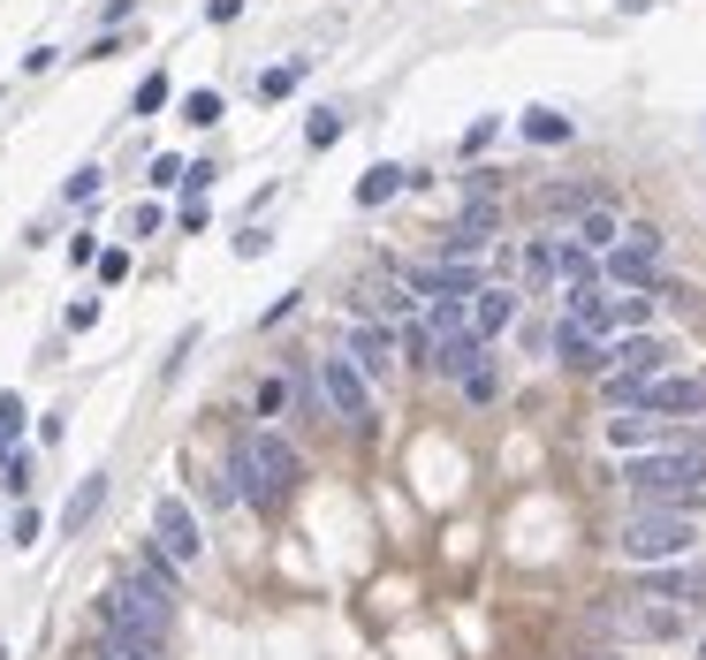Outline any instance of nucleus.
Segmentation results:
<instances>
[{"mask_svg": "<svg viewBox=\"0 0 706 660\" xmlns=\"http://www.w3.org/2000/svg\"><path fill=\"white\" fill-rule=\"evenodd\" d=\"M297 479H304V464H297V448L282 441V433H243L236 448H228V479H220V501H251V508H282V501L297 494Z\"/></svg>", "mask_w": 706, "mask_h": 660, "instance_id": "1", "label": "nucleus"}, {"mask_svg": "<svg viewBox=\"0 0 706 660\" xmlns=\"http://www.w3.org/2000/svg\"><path fill=\"white\" fill-rule=\"evenodd\" d=\"M623 487L638 494V508H699L706 501V441L684 433L677 448H654V456H623Z\"/></svg>", "mask_w": 706, "mask_h": 660, "instance_id": "2", "label": "nucleus"}, {"mask_svg": "<svg viewBox=\"0 0 706 660\" xmlns=\"http://www.w3.org/2000/svg\"><path fill=\"white\" fill-rule=\"evenodd\" d=\"M692 547H699V531H692V516H684V508H631V516H623V531H615V554H623L631 569L692 562Z\"/></svg>", "mask_w": 706, "mask_h": 660, "instance_id": "3", "label": "nucleus"}, {"mask_svg": "<svg viewBox=\"0 0 706 660\" xmlns=\"http://www.w3.org/2000/svg\"><path fill=\"white\" fill-rule=\"evenodd\" d=\"M608 646H669V638H684V608H669V600H646V592H615V600H593V615H585Z\"/></svg>", "mask_w": 706, "mask_h": 660, "instance_id": "4", "label": "nucleus"}, {"mask_svg": "<svg viewBox=\"0 0 706 660\" xmlns=\"http://www.w3.org/2000/svg\"><path fill=\"white\" fill-rule=\"evenodd\" d=\"M99 631H107V638H122V646L168 653V638H176V608H160L153 592H137L130 577H115V585L99 592Z\"/></svg>", "mask_w": 706, "mask_h": 660, "instance_id": "5", "label": "nucleus"}, {"mask_svg": "<svg viewBox=\"0 0 706 660\" xmlns=\"http://www.w3.org/2000/svg\"><path fill=\"white\" fill-rule=\"evenodd\" d=\"M320 395H327V410H335L343 425L372 433V380L357 372L343 349H327V357H320Z\"/></svg>", "mask_w": 706, "mask_h": 660, "instance_id": "6", "label": "nucleus"}, {"mask_svg": "<svg viewBox=\"0 0 706 660\" xmlns=\"http://www.w3.org/2000/svg\"><path fill=\"white\" fill-rule=\"evenodd\" d=\"M654 266H661V228H654V220L623 228V243H615V251H600V281H615V289H646V281H654Z\"/></svg>", "mask_w": 706, "mask_h": 660, "instance_id": "7", "label": "nucleus"}, {"mask_svg": "<svg viewBox=\"0 0 706 660\" xmlns=\"http://www.w3.org/2000/svg\"><path fill=\"white\" fill-rule=\"evenodd\" d=\"M153 547H160L176 569H198V562H205V531H198V516H190V501L182 494L153 501Z\"/></svg>", "mask_w": 706, "mask_h": 660, "instance_id": "8", "label": "nucleus"}, {"mask_svg": "<svg viewBox=\"0 0 706 660\" xmlns=\"http://www.w3.org/2000/svg\"><path fill=\"white\" fill-rule=\"evenodd\" d=\"M677 418H654V410H615L608 418V448L615 456H654V448H677Z\"/></svg>", "mask_w": 706, "mask_h": 660, "instance_id": "9", "label": "nucleus"}, {"mask_svg": "<svg viewBox=\"0 0 706 660\" xmlns=\"http://www.w3.org/2000/svg\"><path fill=\"white\" fill-rule=\"evenodd\" d=\"M638 592H646V600H669V608H706V562H661V569H638Z\"/></svg>", "mask_w": 706, "mask_h": 660, "instance_id": "10", "label": "nucleus"}, {"mask_svg": "<svg viewBox=\"0 0 706 660\" xmlns=\"http://www.w3.org/2000/svg\"><path fill=\"white\" fill-rule=\"evenodd\" d=\"M654 372H669V341L661 334H623L608 349V380H654Z\"/></svg>", "mask_w": 706, "mask_h": 660, "instance_id": "11", "label": "nucleus"}, {"mask_svg": "<svg viewBox=\"0 0 706 660\" xmlns=\"http://www.w3.org/2000/svg\"><path fill=\"white\" fill-rule=\"evenodd\" d=\"M115 577H130L137 592H153L160 608H182V569L168 562V554H160V547H153V554H137V562H122Z\"/></svg>", "mask_w": 706, "mask_h": 660, "instance_id": "12", "label": "nucleus"}, {"mask_svg": "<svg viewBox=\"0 0 706 660\" xmlns=\"http://www.w3.org/2000/svg\"><path fill=\"white\" fill-rule=\"evenodd\" d=\"M554 357H562L570 372H608V341H600V334H585L577 320H562V327H554Z\"/></svg>", "mask_w": 706, "mask_h": 660, "instance_id": "13", "label": "nucleus"}, {"mask_svg": "<svg viewBox=\"0 0 706 660\" xmlns=\"http://www.w3.org/2000/svg\"><path fill=\"white\" fill-rule=\"evenodd\" d=\"M99 508H107V471H84V479H76V494L61 501V524H53V531H61V539H76Z\"/></svg>", "mask_w": 706, "mask_h": 660, "instance_id": "14", "label": "nucleus"}, {"mask_svg": "<svg viewBox=\"0 0 706 660\" xmlns=\"http://www.w3.org/2000/svg\"><path fill=\"white\" fill-rule=\"evenodd\" d=\"M350 364L364 372V380H380V372L395 364V334L380 327V320H357V334H350Z\"/></svg>", "mask_w": 706, "mask_h": 660, "instance_id": "15", "label": "nucleus"}, {"mask_svg": "<svg viewBox=\"0 0 706 660\" xmlns=\"http://www.w3.org/2000/svg\"><path fill=\"white\" fill-rule=\"evenodd\" d=\"M510 320H517V289H479V297H471V312H464V327L479 334V341H494Z\"/></svg>", "mask_w": 706, "mask_h": 660, "instance_id": "16", "label": "nucleus"}, {"mask_svg": "<svg viewBox=\"0 0 706 660\" xmlns=\"http://www.w3.org/2000/svg\"><path fill=\"white\" fill-rule=\"evenodd\" d=\"M570 243H577V251H593V259H600V251H615V243H623V220H615V213H608V205H585V213H577V220H570Z\"/></svg>", "mask_w": 706, "mask_h": 660, "instance_id": "17", "label": "nucleus"}, {"mask_svg": "<svg viewBox=\"0 0 706 660\" xmlns=\"http://www.w3.org/2000/svg\"><path fill=\"white\" fill-rule=\"evenodd\" d=\"M395 190H410V167L380 160V167H364V175H357V205H387Z\"/></svg>", "mask_w": 706, "mask_h": 660, "instance_id": "18", "label": "nucleus"}, {"mask_svg": "<svg viewBox=\"0 0 706 660\" xmlns=\"http://www.w3.org/2000/svg\"><path fill=\"white\" fill-rule=\"evenodd\" d=\"M364 320H380V327H387V320H410V289H403V281H372V289H364Z\"/></svg>", "mask_w": 706, "mask_h": 660, "instance_id": "19", "label": "nucleus"}, {"mask_svg": "<svg viewBox=\"0 0 706 660\" xmlns=\"http://www.w3.org/2000/svg\"><path fill=\"white\" fill-rule=\"evenodd\" d=\"M554 281H600V259L577 251V243L562 236V243H554Z\"/></svg>", "mask_w": 706, "mask_h": 660, "instance_id": "20", "label": "nucleus"}, {"mask_svg": "<svg viewBox=\"0 0 706 660\" xmlns=\"http://www.w3.org/2000/svg\"><path fill=\"white\" fill-rule=\"evenodd\" d=\"M525 137H531V145H570V115H554V107H531V115H525Z\"/></svg>", "mask_w": 706, "mask_h": 660, "instance_id": "21", "label": "nucleus"}, {"mask_svg": "<svg viewBox=\"0 0 706 660\" xmlns=\"http://www.w3.org/2000/svg\"><path fill=\"white\" fill-rule=\"evenodd\" d=\"M297 84H304V61H282V69H266V76H259V99L274 107V99H289Z\"/></svg>", "mask_w": 706, "mask_h": 660, "instance_id": "22", "label": "nucleus"}, {"mask_svg": "<svg viewBox=\"0 0 706 660\" xmlns=\"http://www.w3.org/2000/svg\"><path fill=\"white\" fill-rule=\"evenodd\" d=\"M335 137H343V107H320V115L304 122V145H312V153H327Z\"/></svg>", "mask_w": 706, "mask_h": 660, "instance_id": "23", "label": "nucleus"}, {"mask_svg": "<svg viewBox=\"0 0 706 660\" xmlns=\"http://www.w3.org/2000/svg\"><path fill=\"white\" fill-rule=\"evenodd\" d=\"M182 122H190V130H213V122H220V92H190V99H182Z\"/></svg>", "mask_w": 706, "mask_h": 660, "instance_id": "24", "label": "nucleus"}, {"mask_svg": "<svg viewBox=\"0 0 706 660\" xmlns=\"http://www.w3.org/2000/svg\"><path fill=\"white\" fill-rule=\"evenodd\" d=\"M160 107H168V76L153 69V76L137 84V99H130V115H160Z\"/></svg>", "mask_w": 706, "mask_h": 660, "instance_id": "25", "label": "nucleus"}, {"mask_svg": "<svg viewBox=\"0 0 706 660\" xmlns=\"http://www.w3.org/2000/svg\"><path fill=\"white\" fill-rule=\"evenodd\" d=\"M464 395H471V403H494V395H502V380H494V364H487V357L464 372Z\"/></svg>", "mask_w": 706, "mask_h": 660, "instance_id": "26", "label": "nucleus"}, {"mask_svg": "<svg viewBox=\"0 0 706 660\" xmlns=\"http://www.w3.org/2000/svg\"><path fill=\"white\" fill-rule=\"evenodd\" d=\"M92 266H99V281H107V289H122V281H130V251H122V243H115V251H99Z\"/></svg>", "mask_w": 706, "mask_h": 660, "instance_id": "27", "label": "nucleus"}, {"mask_svg": "<svg viewBox=\"0 0 706 660\" xmlns=\"http://www.w3.org/2000/svg\"><path fill=\"white\" fill-rule=\"evenodd\" d=\"M61 197H69V205H84V197H99V167H76V175H69V190H61Z\"/></svg>", "mask_w": 706, "mask_h": 660, "instance_id": "28", "label": "nucleus"}, {"mask_svg": "<svg viewBox=\"0 0 706 660\" xmlns=\"http://www.w3.org/2000/svg\"><path fill=\"white\" fill-rule=\"evenodd\" d=\"M38 531H46V524H38V508H15V524H8V539H15V547H38Z\"/></svg>", "mask_w": 706, "mask_h": 660, "instance_id": "29", "label": "nucleus"}, {"mask_svg": "<svg viewBox=\"0 0 706 660\" xmlns=\"http://www.w3.org/2000/svg\"><path fill=\"white\" fill-rule=\"evenodd\" d=\"M182 167H190V160H176V153H160V160H153V175H145V182H153V190H176V182H182Z\"/></svg>", "mask_w": 706, "mask_h": 660, "instance_id": "30", "label": "nucleus"}, {"mask_svg": "<svg viewBox=\"0 0 706 660\" xmlns=\"http://www.w3.org/2000/svg\"><path fill=\"white\" fill-rule=\"evenodd\" d=\"M494 130H502V122H494V115H479V122L464 130V153H487V145H494Z\"/></svg>", "mask_w": 706, "mask_h": 660, "instance_id": "31", "label": "nucleus"}, {"mask_svg": "<svg viewBox=\"0 0 706 660\" xmlns=\"http://www.w3.org/2000/svg\"><path fill=\"white\" fill-rule=\"evenodd\" d=\"M266 251H274L266 228H243V236H236V259H266Z\"/></svg>", "mask_w": 706, "mask_h": 660, "instance_id": "32", "label": "nucleus"}, {"mask_svg": "<svg viewBox=\"0 0 706 660\" xmlns=\"http://www.w3.org/2000/svg\"><path fill=\"white\" fill-rule=\"evenodd\" d=\"M0 487L23 494V487H31V456H8V464H0Z\"/></svg>", "mask_w": 706, "mask_h": 660, "instance_id": "33", "label": "nucleus"}, {"mask_svg": "<svg viewBox=\"0 0 706 660\" xmlns=\"http://www.w3.org/2000/svg\"><path fill=\"white\" fill-rule=\"evenodd\" d=\"M69 327H76V334L99 327V297H76V304H69Z\"/></svg>", "mask_w": 706, "mask_h": 660, "instance_id": "34", "label": "nucleus"}, {"mask_svg": "<svg viewBox=\"0 0 706 660\" xmlns=\"http://www.w3.org/2000/svg\"><path fill=\"white\" fill-rule=\"evenodd\" d=\"M160 220H168V213H160V205H137V213H130V236H153V228H160Z\"/></svg>", "mask_w": 706, "mask_h": 660, "instance_id": "35", "label": "nucleus"}, {"mask_svg": "<svg viewBox=\"0 0 706 660\" xmlns=\"http://www.w3.org/2000/svg\"><path fill=\"white\" fill-rule=\"evenodd\" d=\"M282 403H289V395H282V380H266V387H259V418H282Z\"/></svg>", "mask_w": 706, "mask_h": 660, "instance_id": "36", "label": "nucleus"}, {"mask_svg": "<svg viewBox=\"0 0 706 660\" xmlns=\"http://www.w3.org/2000/svg\"><path fill=\"white\" fill-rule=\"evenodd\" d=\"M15 425H23V395H0V433L15 441Z\"/></svg>", "mask_w": 706, "mask_h": 660, "instance_id": "37", "label": "nucleus"}, {"mask_svg": "<svg viewBox=\"0 0 706 660\" xmlns=\"http://www.w3.org/2000/svg\"><path fill=\"white\" fill-rule=\"evenodd\" d=\"M99 660H160V653H145V646H122V638H107V646H99Z\"/></svg>", "mask_w": 706, "mask_h": 660, "instance_id": "38", "label": "nucleus"}, {"mask_svg": "<svg viewBox=\"0 0 706 660\" xmlns=\"http://www.w3.org/2000/svg\"><path fill=\"white\" fill-rule=\"evenodd\" d=\"M205 15H213V23H236V15H243V0H205Z\"/></svg>", "mask_w": 706, "mask_h": 660, "instance_id": "39", "label": "nucleus"}, {"mask_svg": "<svg viewBox=\"0 0 706 660\" xmlns=\"http://www.w3.org/2000/svg\"><path fill=\"white\" fill-rule=\"evenodd\" d=\"M0 464H8V433H0Z\"/></svg>", "mask_w": 706, "mask_h": 660, "instance_id": "40", "label": "nucleus"}, {"mask_svg": "<svg viewBox=\"0 0 706 660\" xmlns=\"http://www.w3.org/2000/svg\"><path fill=\"white\" fill-rule=\"evenodd\" d=\"M0 660H8V653H0Z\"/></svg>", "mask_w": 706, "mask_h": 660, "instance_id": "41", "label": "nucleus"}]
</instances>
